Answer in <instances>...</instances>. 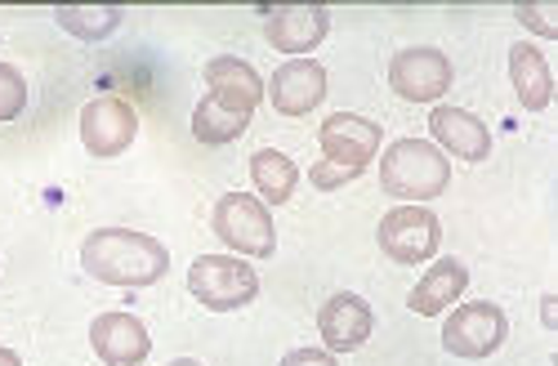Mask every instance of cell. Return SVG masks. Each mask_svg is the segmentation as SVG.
Returning <instances> with one entry per match:
<instances>
[{"label": "cell", "mask_w": 558, "mask_h": 366, "mask_svg": "<svg viewBox=\"0 0 558 366\" xmlns=\"http://www.w3.org/2000/svg\"><path fill=\"white\" fill-rule=\"evenodd\" d=\"M451 183V161L425 139H398L380 161V188L402 206H425Z\"/></svg>", "instance_id": "2"}, {"label": "cell", "mask_w": 558, "mask_h": 366, "mask_svg": "<svg viewBox=\"0 0 558 366\" xmlns=\"http://www.w3.org/2000/svg\"><path fill=\"white\" fill-rule=\"evenodd\" d=\"M138 134V112L125 99H95L81 112V144L89 157H121Z\"/></svg>", "instance_id": "8"}, {"label": "cell", "mask_w": 558, "mask_h": 366, "mask_svg": "<svg viewBox=\"0 0 558 366\" xmlns=\"http://www.w3.org/2000/svg\"><path fill=\"white\" fill-rule=\"evenodd\" d=\"M509 81H514V95L527 112H541L549 108L554 99V76H549V63L536 45H514L509 50Z\"/></svg>", "instance_id": "16"}, {"label": "cell", "mask_w": 558, "mask_h": 366, "mask_svg": "<svg viewBox=\"0 0 558 366\" xmlns=\"http://www.w3.org/2000/svg\"><path fill=\"white\" fill-rule=\"evenodd\" d=\"M429 130L438 139V152H451L460 161H487V152H492L487 125L474 112H464V108H434Z\"/></svg>", "instance_id": "14"}, {"label": "cell", "mask_w": 558, "mask_h": 366, "mask_svg": "<svg viewBox=\"0 0 558 366\" xmlns=\"http://www.w3.org/2000/svg\"><path fill=\"white\" fill-rule=\"evenodd\" d=\"M170 366H202V362H193V357H179V362H170Z\"/></svg>", "instance_id": "26"}, {"label": "cell", "mask_w": 558, "mask_h": 366, "mask_svg": "<svg viewBox=\"0 0 558 366\" xmlns=\"http://www.w3.org/2000/svg\"><path fill=\"white\" fill-rule=\"evenodd\" d=\"M89 344H95V353L108 366H138L153 353L148 327L130 313H99L95 327H89Z\"/></svg>", "instance_id": "13"}, {"label": "cell", "mask_w": 558, "mask_h": 366, "mask_svg": "<svg viewBox=\"0 0 558 366\" xmlns=\"http://www.w3.org/2000/svg\"><path fill=\"white\" fill-rule=\"evenodd\" d=\"M81 264L89 278H99L108 286H153L166 278L170 251L134 228H95L81 246Z\"/></svg>", "instance_id": "1"}, {"label": "cell", "mask_w": 558, "mask_h": 366, "mask_svg": "<svg viewBox=\"0 0 558 366\" xmlns=\"http://www.w3.org/2000/svg\"><path fill=\"white\" fill-rule=\"evenodd\" d=\"M27 103V81L19 76V68L0 63V121H14Z\"/></svg>", "instance_id": "21"}, {"label": "cell", "mask_w": 558, "mask_h": 366, "mask_svg": "<svg viewBox=\"0 0 558 366\" xmlns=\"http://www.w3.org/2000/svg\"><path fill=\"white\" fill-rule=\"evenodd\" d=\"M371 327H376V317H371V304L353 291H340L322 304L317 313V331L327 340V353H353L371 340Z\"/></svg>", "instance_id": "11"}, {"label": "cell", "mask_w": 558, "mask_h": 366, "mask_svg": "<svg viewBox=\"0 0 558 366\" xmlns=\"http://www.w3.org/2000/svg\"><path fill=\"white\" fill-rule=\"evenodd\" d=\"M438 242H442L438 215L425 206H398L380 219V251L393 264H425L438 255Z\"/></svg>", "instance_id": "5"}, {"label": "cell", "mask_w": 558, "mask_h": 366, "mask_svg": "<svg viewBox=\"0 0 558 366\" xmlns=\"http://www.w3.org/2000/svg\"><path fill=\"white\" fill-rule=\"evenodd\" d=\"M189 291L210 313H232L259 295V272L232 255H197L189 268Z\"/></svg>", "instance_id": "3"}, {"label": "cell", "mask_w": 558, "mask_h": 366, "mask_svg": "<svg viewBox=\"0 0 558 366\" xmlns=\"http://www.w3.org/2000/svg\"><path fill=\"white\" fill-rule=\"evenodd\" d=\"M268 99L282 117H308L322 99H327V68L313 59H291L272 72Z\"/></svg>", "instance_id": "10"}, {"label": "cell", "mask_w": 558, "mask_h": 366, "mask_svg": "<svg viewBox=\"0 0 558 366\" xmlns=\"http://www.w3.org/2000/svg\"><path fill=\"white\" fill-rule=\"evenodd\" d=\"M264 14H268L264 36L272 50H282V54H308L313 45H322V36L331 32V14L322 5H277Z\"/></svg>", "instance_id": "12"}, {"label": "cell", "mask_w": 558, "mask_h": 366, "mask_svg": "<svg viewBox=\"0 0 558 366\" xmlns=\"http://www.w3.org/2000/svg\"><path fill=\"white\" fill-rule=\"evenodd\" d=\"M251 179H255V188L264 193L268 206H282L291 202V193L300 188V170L287 152H277V148H259L251 157Z\"/></svg>", "instance_id": "19"}, {"label": "cell", "mask_w": 558, "mask_h": 366, "mask_svg": "<svg viewBox=\"0 0 558 366\" xmlns=\"http://www.w3.org/2000/svg\"><path fill=\"white\" fill-rule=\"evenodd\" d=\"M362 170H349V166H336V161H327V157H322L313 170H308V179L317 183V188H344V183L349 179H357Z\"/></svg>", "instance_id": "23"}, {"label": "cell", "mask_w": 558, "mask_h": 366, "mask_svg": "<svg viewBox=\"0 0 558 366\" xmlns=\"http://www.w3.org/2000/svg\"><path fill=\"white\" fill-rule=\"evenodd\" d=\"M509 335L505 313L487 300L478 304H460L447 322H442V349L456 357H492Z\"/></svg>", "instance_id": "6"}, {"label": "cell", "mask_w": 558, "mask_h": 366, "mask_svg": "<svg viewBox=\"0 0 558 366\" xmlns=\"http://www.w3.org/2000/svg\"><path fill=\"white\" fill-rule=\"evenodd\" d=\"M246 125H251V108L232 103L223 95H206L193 108V134L202 144H232L238 134H246Z\"/></svg>", "instance_id": "17"}, {"label": "cell", "mask_w": 558, "mask_h": 366, "mask_svg": "<svg viewBox=\"0 0 558 366\" xmlns=\"http://www.w3.org/2000/svg\"><path fill=\"white\" fill-rule=\"evenodd\" d=\"M464 286H470V268H464L460 259H438V264L425 272V278L415 282L407 308L421 313V317H438L442 308H451V304L464 295Z\"/></svg>", "instance_id": "15"}, {"label": "cell", "mask_w": 558, "mask_h": 366, "mask_svg": "<svg viewBox=\"0 0 558 366\" xmlns=\"http://www.w3.org/2000/svg\"><path fill=\"white\" fill-rule=\"evenodd\" d=\"M0 366H23V362H19V353H14V349H0Z\"/></svg>", "instance_id": "25"}, {"label": "cell", "mask_w": 558, "mask_h": 366, "mask_svg": "<svg viewBox=\"0 0 558 366\" xmlns=\"http://www.w3.org/2000/svg\"><path fill=\"white\" fill-rule=\"evenodd\" d=\"M514 14H519V23H527L532 32L558 36V5H554V0H519Z\"/></svg>", "instance_id": "22"}, {"label": "cell", "mask_w": 558, "mask_h": 366, "mask_svg": "<svg viewBox=\"0 0 558 366\" xmlns=\"http://www.w3.org/2000/svg\"><path fill=\"white\" fill-rule=\"evenodd\" d=\"M282 366H336V353L327 349H295L282 357Z\"/></svg>", "instance_id": "24"}, {"label": "cell", "mask_w": 558, "mask_h": 366, "mask_svg": "<svg viewBox=\"0 0 558 366\" xmlns=\"http://www.w3.org/2000/svg\"><path fill=\"white\" fill-rule=\"evenodd\" d=\"M317 144L327 152V161L349 166V170H366L371 157L380 152V125L357 117V112H336V117L322 121Z\"/></svg>", "instance_id": "9"}, {"label": "cell", "mask_w": 558, "mask_h": 366, "mask_svg": "<svg viewBox=\"0 0 558 366\" xmlns=\"http://www.w3.org/2000/svg\"><path fill=\"white\" fill-rule=\"evenodd\" d=\"M54 19H59L63 32H72V36H81V40H104V36H112V32L121 27V10H117V5H104V10L59 5Z\"/></svg>", "instance_id": "20"}, {"label": "cell", "mask_w": 558, "mask_h": 366, "mask_svg": "<svg viewBox=\"0 0 558 366\" xmlns=\"http://www.w3.org/2000/svg\"><path fill=\"white\" fill-rule=\"evenodd\" d=\"M206 85H210V95H223V99H232V103H242V108H259V99H264V81H259V72L251 68V63H242V59H210L206 63Z\"/></svg>", "instance_id": "18"}, {"label": "cell", "mask_w": 558, "mask_h": 366, "mask_svg": "<svg viewBox=\"0 0 558 366\" xmlns=\"http://www.w3.org/2000/svg\"><path fill=\"white\" fill-rule=\"evenodd\" d=\"M210 228H215V237H219L228 251L259 255V259L277 251L272 215H268V206H264L259 197H251V193H228V197H219Z\"/></svg>", "instance_id": "4"}, {"label": "cell", "mask_w": 558, "mask_h": 366, "mask_svg": "<svg viewBox=\"0 0 558 366\" xmlns=\"http://www.w3.org/2000/svg\"><path fill=\"white\" fill-rule=\"evenodd\" d=\"M389 85L407 103H434L451 89V59L442 50H429V45L398 50L389 63Z\"/></svg>", "instance_id": "7"}]
</instances>
